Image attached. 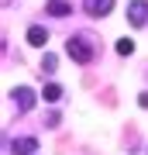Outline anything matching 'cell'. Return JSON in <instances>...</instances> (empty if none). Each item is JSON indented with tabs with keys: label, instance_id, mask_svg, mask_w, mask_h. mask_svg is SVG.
Returning <instances> with one entry per match:
<instances>
[{
	"label": "cell",
	"instance_id": "6da1fadb",
	"mask_svg": "<svg viewBox=\"0 0 148 155\" xmlns=\"http://www.w3.org/2000/svg\"><path fill=\"white\" fill-rule=\"evenodd\" d=\"M66 52H69V59L72 62H79V66H90L97 55V48H93V41L86 38V35H76V38H69L66 41Z\"/></svg>",
	"mask_w": 148,
	"mask_h": 155
},
{
	"label": "cell",
	"instance_id": "7a4b0ae2",
	"mask_svg": "<svg viewBox=\"0 0 148 155\" xmlns=\"http://www.w3.org/2000/svg\"><path fill=\"white\" fill-rule=\"evenodd\" d=\"M127 21H131L134 28H145L148 24V0H131V4H127Z\"/></svg>",
	"mask_w": 148,
	"mask_h": 155
},
{
	"label": "cell",
	"instance_id": "3957f363",
	"mask_svg": "<svg viewBox=\"0 0 148 155\" xmlns=\"http://www.w3.org/2000/svg\"><path fill=\"white\" fill-rule=\"evenodd\" d=\"M11 97H14V107H17L21 114H28V110L35 107V90H31V86H14Z\"/></svg>",
	"mask_w": 148,
	"mask_h": 155
},
{
	"label": "cell",
	"instance_id": "277c9868",
	"mask_svg": "<svg viewBox=\"0 0 148 155\" xmlns=\"http://www.w3.org/2000/svg\"><path fill=\"white\" fill-rule=\"evenodd\" d=\"M83 11L90 17H107L114 11V0H83Z\"/></svg>",
	"mask_w": 148,
	"mask_h": 155
},
{
	"label": "cell",
	"instance_id": "5b68a950",
	"mask_svg": "<svg viewBox=\"0 0 148 155\" xmlns=\"http://www.w3.org/2000/svg\"><path fill=\"white\" fill-rule=\"evenodd\" d=\"M31 152H38V141L35 138H14L11 141V155H31Z\"/></svg>",
	"mask_w": 148,
	"mask_h": 155
},
{
	"label": "cell",
	"instance_id": "8992f818",
	"mask_svg": "<svg viewBox=\"0 0 148 155\" xmlns=\"http://www.w3.org/2000/svg\"><path fill=\"white\" fill-rule=\"evenodd\" d=\"M45 41H48V31H45L41 24H31V28H28V45H35V48H45Z\"/></svg>",
	"mask_w": 148,
	"mask_h": 155
},
{
	"label": "cell",
	"instance_id": "52a82bcc",
	"mask_svg": "<svg viewBox=\"0 0 148 155\" xmlns=\"http://www.w3.org/2000/svg\"><path fill=\"white\" fill-rule=\"evenodd\" d=\"M48 14H55V17H66V14H72V7L66 4V0H48Z\"/></svg>",
	"mask_w": 148,
	"mask_h": 155
},
{
	"label": "cell",
	"instance_id": "ba28073f",
	"mask_svg": "<svg viewBox=\"0 0 148 155\" xmlns=\"http://www.w3.org/2000/svg\"><path fill=\"white\" fill-rule=\"evenodd\" d=\"M41 97H45V104H59V100H62V86L59 83H48Z\"/></svg>",
	"mask_w": 148,
	"mask_h": 155
},
{
	"label": "cell",
	"instance_id": "9c48e42d",
	"mask_svg": "<svg viewBox=\"0 0 148 155\" xmlns=\"http://www.w3.org/2000/svg\"><path fill=\"white\" fill-rule=\"evenodd\" d=\"M55 66H59V59H55L52 52H45V59H41V72H55Z\"/></svg>",
	"mask_w": 148,
	"mask_h": 155
},
{
	"label": "cell",
	"instance_id": "30bf717a",
	"mask_svg": "<svg viewBox=\"0 0 148 155\" xmlns=\"http://www.w3.org/2000/svg\"><path fill=\"white\" fill-rule=\"evenodd\" d=\"M117 52H121V55H131V52H134V41L131 38H121V41H117Z\"/></svg>",
	"mask_w": 148,
	"mask_h": 155
},
{
	"label": "cell",
	"instance_id": "8fae6325",
	"mask_svg": "<svg viewBox=\"0 0 148 155\" xmlns=\"http://www.w3.org/2000/svg\"><path fill=\"white\" fill-rule=\"evenodd\" d=\"M138 104H141V107H148V93H138Z\"/></svg>",
	"mask_w": 148,
	"mask_h": 155
}]
</instances>
